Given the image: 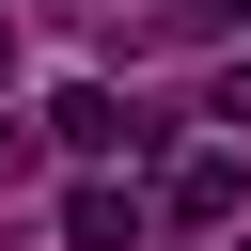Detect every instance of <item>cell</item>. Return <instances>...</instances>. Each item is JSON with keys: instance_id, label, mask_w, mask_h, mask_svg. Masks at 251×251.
I'll return each mask as SVG.
<instances>
[{"instance_id": "cell-2", "label": "cell", "mask_w": 251, "mask_h": 251, "mask_svg": "<svg viewBox=\"0 0 251 251\" xmlns=\"http://www.w3.org/2000/svg\"><path fill=\"white\" fill-rule=\"evenodd\" d=\"M235 204H251V173H235V141H204V157H173V173H157V220H188V235H220Z\"/></svg>"}, {"instance_id": "cell-3", "label": "cell", "mask_w": 251, "mask_h": 251, "mask_svg": "<svg viewBox=\"0 0 251 251\" xmlns=\"http://www.w3.org/2000/svg\"><path fill=\"white\" fill-rule=\"evenodd\" d=\"M141 220H157V204H141L126 173H78V188H63V235H78V251H141Z\"/></svg>"}, {"instance_id": "cell-6", "label": "cell", "mask_w": 251, "mask_h": 251, "mask_svg": "<svg viewBox=\"0 0 251 251\" xmlns=\"http://www.w3.org/2000/svg\"><path fill=\"white\" fill-rule=\"evenodd\" d=\"M0 78H16V47H0Z\"/></svg>"}, {"instance_id": "cell-5", "label": "cell", "mask_w": 251, "mask_h": 251, "mask_svg": "<svg viewBox=\"0 0 251 251\" xmlns=\"http://www.w3.org/2000/svg\"><path fill=\"white\" fill-rule=\"evenodd\" d=\"M0 173H31V126H16V110H0Z\"/></svg>"}, {"instance_id": "cell-1", "label": "cell", "mask_w": 251, "mask_h": 251, "mask_svg": "<svg viewBox=\"0 0 251 251\" xmlns=\"http://www.w3.org/2000/svg\"><path fill=\"white\" fill-rule=\"evenodd\" d=\"M47 141H63V157H141L157 110H126L110 78H63V94H47Z\"/></svg>"}, {"instance_id": "cell-4", "label": "cell", "mask_w": 251, "mask_h": 251, "mask_svg": "<svg viewBox=\"0 0 251 251\" xmlns=\"http://www.w3.org/2000/svg\"><path fill=\"white\" fill-rule=\"evenodd\" d=\"M204 126H251V63H220V78H204Z\"/></svg>"}]
</instances>
